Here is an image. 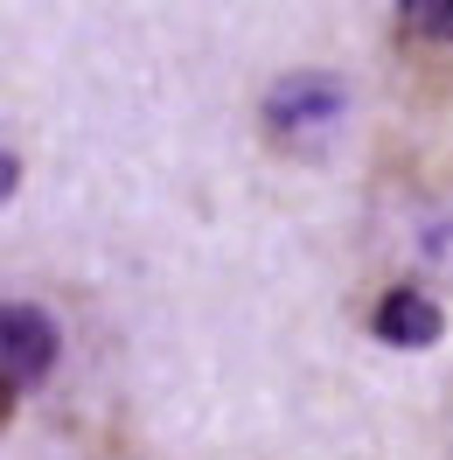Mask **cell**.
<instances>
[{
    "mask_svg": "<svg viewBox=\"0 0 453 460\" xmlns=\"http://www.w3.org/2000/svg\"><path fill=\"white\" fill-rule=\"evenodd\" d=\"M363 244L384 279L453 300V154H412L369 181Z\"/></svg>",
    "mask_w": 453,
    "mask_h": 460,
    "instance_id": "obj_1",
    "label": "cell"
},
{
    "mask_svg": "<svg viewBox=\"0 0 453 460\" xmlns=\"http://www.w3.org/2000/svg\"><path fill=\"white\" fill-rule=\"evenodd\" d=\"M391 49L404 77L425 98H447V63H453V0H397L391 7Z\"/></svg>",
    "mask_w": 453,
    "mask_h": 460,
    "instance_id": "obj_4",
    "label": "cell"
},
{
    "mask_svg": "<svg viewBox=\"0 0 453 460\" xmlns=\"http://www.w3.org/2000/svg\"><path fill=\"white\" fill-rule=\"evenodd\" d=\"M447 98H453V63H447Z\"/></svg>",
    "mask_w": 453,
    "mask_h": 460,
    "instance_id": "obj_9",
    "label": "cell"
},
{
    "mask_svg": "<svg viewBox=\"0 0 453 460\" xmlns=\"http://www.w3.org/2000/svg\"><path fill=\"white\" fill-rule=\"evenodd\" d=\"M14 181H22V161H14V154H0V202L14 196Z\"/></svg>",
    "mask_w": 453,
    "mask_h": 460,
    "instance_id": "obj_6",
    "label": "cell"
},
{
    "mask_svg": "<svg viewBox=\"0 0 453 460\" xmlns=\"http://www.w3.org/2000/svg\"><path fill=\"white\" fill-rule=\"evenodd\" d=\"M363 321H369V335H377V342H391V349L440 342V300L419 293V287H404V279H384Z\"/></svg>",
    "mask_w": 453,
    "mask_h": 460,
    "instance_id": "obj_5",
    "label": "cell"
},
{
    "mask_svg": "<svg viewBox=\"0 0 453 460\" xmlns=\"http://www.w3.org/2000/svg\"><path fill=\"white\" fill-rule=\"evenodd\" d=\"M447 447H453V391H447Z\"/></svg>",
    "mask_w": 453,
    "mask_h": 460,
    "instance_id": "obj_8",
    "label": "cell"
},
{
    "mask_svg": "<svg viewBox=\"0 0 453 460\" xmlns=\"http://www.w3.org/2000/svg\"><path fill=\"white\" fill-rule=\"evenodd\" d=\"M98 460H147V454H126V447H112V454H98Z\"/></svg>",
    "mask_w": 453,
    "mask_h": 460,
    "instance_id": "obj_7",
    "label": "cell"
},
{
    "mask_svg": "<svg viewBox=\"0 0 453 460\" xmlns=\"http://www.w3.org/2000/svg\"><path fill=\"white\" fill-rule=\"evenodd\" d=\"M349 126V84L335 70H286L258 98V140L280 161H321Z\"/></svg>",
    "mask_w": 453,
    "mask_h": 460,
    "instance_id": "obj_2",
    "label": "cell"
},
{
    "mask_svg": "<svg viewBox=\"0 0 453 460\" xmlns=\"http://www.w3.org/2000/svg\"><path fill=\"white\" fill-rule=\"evenodd\" d=\"M57 356H63L57 321L42 307H29V300H0V432H7V419L22 411L29 391H42Z\"/></svg>",
    "mask_w": 453,
    "mask_h": 460,
    "instance_id": "obj_3",
    "label": "cell"
}]
</instances>
